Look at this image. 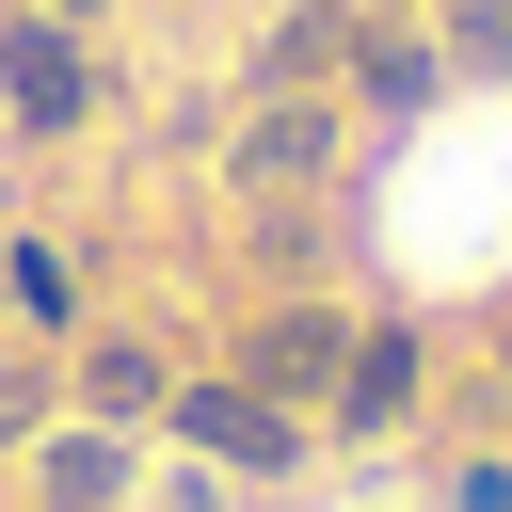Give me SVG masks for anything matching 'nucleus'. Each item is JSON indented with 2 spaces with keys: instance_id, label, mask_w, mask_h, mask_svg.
Masks as SVG:
<instances>
[{
  "instance_id": "obj_6",
  "label": "nucleus",
  "mask_w": 512,
  "mask_h": 512,
  "mask_svg": "<svg viewBox=\"0 0 512 512\" xmlns=\"http://www.w3.org/2000/svg\"><path fill=\"white\" fill-rule=\"evenodd\" d=\"M144 400H160V352L112 336V352H96V416H144Z\"/></svg>"
},
{
  "instance_id": "obj_8",
  "label": "nucleus",
  "mask_w": 512,
  "mask_h": 512,
  "mask_svg": "<svg viewBox=\"0 0 512 512\" xmlns=\"http://www.w3.org/2000/svg\"><path fill=\"white\" fill-rule=\"evenodd\" d=\"M448 64H512V0H464L448 16Z\"/></svg>"
},
{
  "instance_id": "obj_7",
  "label": "nucleus",
  "mask_w": 512,
  "mask_h": 512,
  "mask_svg": "<svg viewBox=\"0 0 512 512\" xmlns=\"http://www.w3.org/2000/svg\"><path fill=\"white\" fill-rule=\"evenodd\" d=\"M240 160H256V176H304V160H320V112H272V128L240 144Z\"/></svg>"
},
{
  "instance_id": "obj_10",
  "label": "nucleus",
  "mask_w": 512,
  "mask_h": 512,
  "mask_svg": "<svg viewBox=\"0 0 512 512\" xmlns=\"http://www.w3.org/2000/svg\"><path fill=\"white\" fill-rule=\"evenodd\" d=\"M64 16H96V0H64Z\"/></svg>"
},
{
  "instance_id": "obj_3",
  "label": "nucleus",
  "mask_w": 512,
  "mask_h": 512,
  "mask_svg": "<svg viewBox=\"0 0 512 512\" xmlns=\"http://www.w3.org/2000/svg\"><path fill=\"white\" fill-rule=\"evenodd\" d=\"M320 368H352L336 320H272V336H256V400H288V384H320Z\"/></svg>"
},
{
  "instance_id": "obj_1",
  "label": "nucleus",
  "mask_w": 512,
  "mask_h": 512,
  "mask_svg": "<svg viewBox=\"0 0 512 512\" xmlns=\"http://www.w3.org/2000/svg\"><path fill=\"white\" fill-rule=\"evenodd\" d=\"M176 432H192V448H224V464H288V416H272L256 384H192V400H176Z\"/></svg>"
},
{
  "instance_id": "obj_9",
  "label": "nucleus",
  "mask_w": 512,
  "mask_h": 512,
  "mask_svg": "<svg viewBox=\"0 0 512 512\" xmlns=\"http://www.w3.org/2000/svg\"><path fill=\"white\" fill-rule=\"evenodd\" d=\"M16 416H32V384H0V448H16Z\"/></svg>"
},
{
  "instance_id": "obj_2",
  "label": "nucleus",
  "mask_w": 512,
  "mask_h": 512,
  "mask_svg": "<svg viewBox=\"0 0 512 512\" xmlns=\"http://www.w3.org/2000/svg\"><path fill=\"white\" fill-rule=\"evenodd\" d=\"M0 96H16L32 128H64V112H80V48H64L48 16H32V32H0Z\"/></svg>"
},
{
  "instance_id": "obj_4",
  "label": "nucleus",
  "mask_w": 512,
  "mask_h": 512,
  "mask_svg": "<svg viewBox=\"0 0 512 512\" xmlns=\"http://www.w3.org/2000/svg\"><path fill=\"white\" fill-rule=\"evenodd\" d=\"M336 400H352V432H384V416L416 400V352H400V336H352V368H336Z\"/></svg>"
},
{
  "instance_id": "obj_5",
  "label": "nucleus",
  "mask_w": 512,
  "mask_h": 512,
  "mask_svg": "<svg viewBox=\"0 0 512 512\" xmlns=\"http://www.w3.org/2000/svg\"><path fill=\"white\" fill-rule=\"evenodd\" d=\"M112 480H128V448H112V432H64V448H48V512H96Z\"/></svg>"
}]
</instances>
